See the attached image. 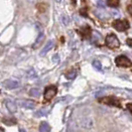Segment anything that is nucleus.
I'll return each mask as SVG.
<instances>
[{"label":"nucleus","instance_id":"obj_1","mask_svg":"<svg viewBox=\"0 0 132 132\" xmlns=\"http://www.w3.org/2000/svg\"><path fill=\"white\" fill-rule=\"evenodd\" d=\"M105 44L108 48L115 49V48H118L119 47L120 42H119V40L116 38V36L114 34H110V35H108L105 38Z\"/></svg>","mask_w":132,"mask_h":132},{"label":"nucleus","instance_id":"obj_2","mask_svg":"<svg viewBox=\"0 0 132 132\" xmlns=\"http://www.w3.org/2000/svg\"><path fill=\"white\" fill-rule=\"evenodd\" d=\"M112 26L117 30L119 32H122V31H126L127 29H129V22L127 20H115L113 21Z\"/></svg>","mask_w":132,"mask_h":132},{"label":"nucleus","instance_id":"obj_3","mask_svg":"<svg viewBox=\"0 0 132 132\" xmlns=\"http://www.w3.org/2000/svg\"><path fill=\"white\" fill-rule=\"evenodd\" d=\"M115 64H116V66L124 67V68L132 67L131 61L128 59L127 57H125V56H118V57L115 59Z\"/></svg>","mask_w":132,"mask_h":132},{"label":"nucleus","instance_id":"obj_4","mask_svg":"<svg viewBox=\"0 0 132 132\" xmlns=\"http://www.w3.org/2000/svg\"><path fill=\"white\" fill-rule=\"evenodd\" d=\"M99 102L104 103V104H108V105H113V106H120V101L115 97L112 96H105V97H101L98 99Z\"/></svg>","mask_w":132,"mask_h":132},{"label":"nucleus","instance_id":"obj_5","mask_svg":"<svg viewBox=\"0 0 132 132\" xmlns=\"http://www.w3.org/2000/svg\"><path fill=\"white\" fill-rule=\"evenodd\" d=\"M56 94H57V86H48V87H46L45 93H44V98L46 100H51Z\"/></svg>","mask_w":132,"mask_h":132},{"label":"nucleus","instance_id":"obj_6","mask_svg":"<svg viewBox=\"0 0 132 132\" xmlns=\"http://www.w3.org/2000/svg\"><path fill=\"white\" fill-rule=\"evenodd\" d=\"M18 105L26 109H34L36 107V102L30 99H22L18 101Z\"/></svg>","mask_w":132,"mask_h":132},{"label":"nucleus","instance_id":"obj_7","mask_svg":"<svg viewBox=\"0 0 132 132\" xmlns=\"http://www.w3.org/2000/svg\"><path fill=\"white\" fill-rule=\"evenodd\" d=\"M3 86L8 89H15V88L19 87L20 82L16 79H6L3 81Z\"/></svg>","mask_w":132,"mask_h":132},{"label":"nucleus","instance_id":"obj_8","mask_svg":"<svg viewBox=\"0 0 132 132\" xmlns=\"http://www.w3.org/2000/svg\"><path fill=\"white\" fill-rule=\"evenodd\" d=\"M80 125L84 128H92L93 126V120L90 117H85V118L81 119Z\"/></svg>","mask_w":132,"mask_h":132},{"label":"nucleus","instance_id":"obj_9","mask_svg":"<svg viewBox=\"0 0 132 132\" xmlns=\"http://www.w3.org/2000/svg\"><path fill=\"white\" fill-rule=\"evenodd\" d=\"M44 38H45L44 33H43V32H40L39 35H38V37H37V39H36V41H35V43H34V45H33L34 49L39 48V47L43 44V40H44Z\"/></svg>","mask_w":132,"mask_h":132},{"label":"nucleus","instance_id":"obj_10","mask_svg":"<svg viewBox=\"0 0 132 132\" xmlns=\"http://www.w3.org/2000/svg\"><path fill=\"white\" fill-rule=\"evenodd\" d=\"M54 47V41H49L48 43H47L46 45L44 46V48H43V50L41 51V53H40V56H45L52 48Z\"/></svg>","mask_w":132,"mask_h":132},{"label":"nucleus","instance_id":"obj_11","mask_svg":"<svg viewBox=\"0 0 132 132\" xmlns=\"http://www.w3.org/2000/svg\"><path fill=\"white\" fill-rule=\"evenodd\" d=\"M5 104H6L7 109H8L11 113H15L16 111H17V105L15 104V102H14V101H11V100H6Z\"/></svg>","mask_w":132,"mask_h":132},{"label":"nucleus","instance_id":"obj_12","mask_svg":"<svg viewBox=\"0 0 132 132\" xmlns=\"http://www.w3.org/2000/svg\"><path fill=\"white\" fill-rule=\"evenodd\" d=\"M41 93H42V90L40 88H38V87H33V88H31L29 90V94L32 97H39L40 95H41Z\"/></svg>","mask_w":132,"mask_h":132},{"label":"nucleus","instance_id":"obj_13","mask_svg":"<svg viewBox=\"0 0 132 132\" xmlns=\"http://www.w3.org/2000/svg\"><path fill=\"white\" fill-rule=\"evenodd\" d=\"M49 112V109L46 108V107H42V108H40L39 110H37L36 112H35V116L36 117H42V116H46L47 114Z\"/></svg>","mask_w":132,"mask_h":132},{"label":"nucleus","instance_id":"obj_14","mask_svg":"<svg viewBox=\"0 0 132 132\" xmlns=\"http://www.w3.org/2000/svg\"><path fill=\"white\" fill-rule=\"evenodd\" d=\"M40 132H51V126L47 122H42L39 127Z\"/></svg>","mask_w":132,"mask_h":132},{"label":"nucleus","instance_id":"obj_15","mask_svg":"<svg viewBox=\"0 0 132 132\" xmlns=\"http://www.w3.org/2000/svg\"><path fill=\"white\" fill-rule=\"evenodd\" d=\"M77 77V70L76 69H72L70 72L66 73V78L68 79H73Z\"/></svg>","mask_w":132,"mask_h":132},{"label":"nucleus","instance_id":"obj_16","mask_svg":"<svg viewBox=\"0 0 132 132\" xmlns=\"http://www.w3.org/2000/svg\"><path fill=\"white\" fill-rule=\"evenodd\" d=\"M81 33V36L84 38H88L89 35H90V28L89 27H86V28H82V30L80 31Z\"/></svg>","mask_w":132,"mask_h":132},{"label":"nucleus","instance_id":"obj_17","mask_svg":"<svg viewBox=\"0 0 132 132\" xmlns=\"http://www.w3.org/2000/svg\"><path fill=\"white\" fill-rule=\"evenodd\" d=\"M107 5L110 7H117L119 5V0H107Z\"/></svg>","mask_w":132,"mask_h":132},{"label":"nucleus","instance_id":"obj_18","mask_svg":"<svg viewBox=\"0 0 132 132\" xmlns=\"http://www.w3.org/2000/svg\"><path fill=\"white\" fill-rule=\"evenodd\" d=\"M93 68H94L95 70H97V71H101V64H100V62H99V61H97V60L93 61Z\"/></svg>","mask_w":132,"mask_h":132},{"label":"nucleus","instance_id":"obj_19","mask_svg":"<svg viewBox=\"0 0 132 132\" xmlns=\"http://www.w3.org/2000/svg\"><path fill=\"white\" fill-rule=\"evenodd\" d=\"M63 23H64L65 25H68V24L70 23V18H69L68 16H63Z\"/></svg>","mask_w":132,"mask_h":132},{"label":"nucleus","instance_id":"obj_20","mask_svg":"<svg viewBox=\"0 0 132 132\" xmlns=\"http://www.w3.org/2000/svg\"><path fill=\"white\" fill-rule=\"evenodd\" d=\"M4 122L6 123L7 125H12V123H15L16 121H15V119H12V120H8V119H4Z\"/></svg>","mask_w":132,"mask_h":132},{"label":"nucleus","instance_id":"obj_21","mask_svg":"<svg viewBox=\"0 0 132 132\" xmlns=\"http://www.w3.org/2000/svg\"><path fill=\"white\" fill-rule=\"evenodd\" d=\"M127 10H128V13L132 16V5H129V6L127 7Z\"/></svg>","mask_w":132,"mask_h":132},{"label":"nucleus","instance_id":"obj_22","mask_svg":"<svg viewBox=\"0 0 132 132\" xmlns=\"http://www.w3.org/2000/svg\"><path fill=\"white\" fill-rule=\"evenodd\" d=\"M126 43H127V45L129 47H132V39H127Z\"/></svg>","mask_w":132,"mask_h":132},{"label":"nucleus","instance_id":"obj_23","mask_svg":"<svg viewBox=\"0 0 132 132\" xmlns=\"http://www.w3.org/2000/svg\"><path fill=\"white\" fill-rule=\"evenodd\" d=\"M127 108H128V110L132 113V103H128V104H127Z\"/></svg>","mask_w":132,"mask_h":132},{"label":"nucleus","instance_id":"obj_24","mask_svg":"<svg viewBox=\"0 0 132 132\" xmlns=\"http://www.w3.org/2000/svg\"><path fill=\"white\" fill-rule=\"evenodd\" d=\"M29 2H34V1H37V0H28Z\"/></svg>","mask_w":132,"mask_h":132},{"label":"nucleus","instance_id":"obj_25","mask_svg":"<svg viewBox=\"0 0 132 132\" xmlns=\"http://www.w3.org/2000/svg\"><path fill=\"white\" fill-rule=\"evenodd\" d=\"M20 132H25V130L24 129H20Z\"/></svg>","mask_w":132,"mask_h":132},{"label":"nucleus","instance_id":"obj_26","mask_svg":"<svg viewBox=\"0 0 132 132\" xmlns=\"http://www.w3.org/2000/svg\"><path fill=\"white\" fill-rule=\"evenodd\" d=\"M56 1H57V2H59V3H60V2H62L63 0H56Z\"/></svg>","mask_w":132,"mask_h":132},{"label":"nucleus","instance_id":"obj_27","mask_svg":"<svg viewBox=\"0 0 132 132\" xmlns=\"http://www.w3.org/2000/svg\"><path fill=\"white\" fill-rule=\"evenodd\" d=\"M73 3H76V0H73Z\"/></svg>","mask_w":132,"mask_h":132},{"label":"nucleus","instance_id":"obj_28","mask_svg":"<svg viewBox=\"0 0 132 132\" xmlns=\"http://www.w3.org/2000/svg\"><path fill=\"white\" fill-rule=\"evenodd\" d=\"M0 132H1V130H0Z\"/></svg>","mask_w":132,"mask_h":132}]
</instances>
